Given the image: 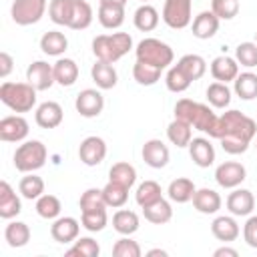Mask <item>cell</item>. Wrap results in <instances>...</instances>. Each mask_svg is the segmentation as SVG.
Returning a JSON list of instances; mask_svg holds the SVG:
<instances>
[{"label":"cell","instance_id":"obj_21","mask_svg":"<svg viewBox=\"0 0 257 257\" xmlns=\"http://www.w3.org/2000/svg\"><path fill=\"white\" fill-rule=\"evenodd\" d=\"M221 205H223V199L215 189L203 187V189H197L193 195V207L203 215H215L221 209Z\"/></svg>","mask_w":257,"mask_h":257},{"label":"cell","instance_id":"obj_14","mask_svg":"<svg viewBox=\"0 0 257 257\" xmlns=\"http://www.w3.org/2000/svg\"><path fill=\"white\" fill-rule=\"evenodd\" d=\"M80 227H82L80 221L74 217H56L54 223L50 225V235L56 243L68 245V243H74L78 239Z\"/></svg>","mask_w":257,"mask_h":257},{"label":"cell","instance_id":"obj_38","mask_svg":"<svg viewBox=\"0 0 257 257\" xmlns=\"http://www.w3.org/2000/svg\"><path fill=\"white\" fill-rule=\"evenodd\" d=\"M18 193L28 199V201H36L40 195H44V181L42 177L34 175V173H24V177L18 183Z\"/></svg>","mask_w":257,"mask_h":257},{"label":"cell","instance_id":"obj_51","mask_svg":"<svg viewBox=\"0 0 257 257\" xmlns=\"http://www.w3.org/2000/svg\"><path fill=\"white\" fill-rule=\"evenodd\" d=\"M243 239L251 249H257V215H249L243 225Z\"/></svg>","mask_w":257,"mask_h":257},{"label":"cell","instance_id":"obj_42","mask_svg":"<svg viewBox=\"0 0 257 257\" xmlns=\"http://www.w3.org/2000/svg\"><path fill=\"white\" fill-rule=\"evenodd\" d=\"M72 4L74 0H50L48 2V16L54 24L58 26H66L70 22V14H72Z\"/></svg>","mask_w":257,"mask_h":257},{"label":"cell","instance_id":"obj_15","mask_svg":"<svg viewBox=\"0 0 257 257\" xmlns=\"http://www.w3.org/2000/svg\"><path fill=\"white\" fill-rule=\"evenodd\" d=\"M143 161L151 167V169H163L169 165V159H171V153H169V147L161 141V139H149L145 145H143Z\"/></svg>","mask_w":257,"mask_h":257},{"label":"cell","instance_id":"obj_8","mask_svg":"<svg viewBox=\"0 0 257 257\" xmlns=\"http://www.w3.org/2000/svg\"><path fill=\"white\" fill-rule=\"evenodd\" d=\"M106 157V143L104 139L96 137V135H90L86 139L80 141L78 145V159L82 165L86 167H96L104 161Z\"/></svg>","mask_w":257,"mask_h":257},{"label":"cell","instance_id":"obj_10","mask_svg":"<svg viewBox=\"0 0 257 257\" xmlns=\"http://www.w3.org/2000/svg\"><path fill=\"white\" fill-rule=\"evenodd\" d=\"M247 179V169L237 161H225L215 169V181L223 189H235Z\"/></svg>","mask_w":257,"mask_h":257},{"label":"cell","instance_id":"obj_47","mask_svg":"<svg viewBox=\"0 0 257 257\" xmlns=\"http://www.w3.org/2000/svg\"><path fill=\"white\" fill-rule=\"evenodd\" d=\"M78 207H80V213L82 211H94V209H106V203H104V197H102V189H94V187L86 189L80 195Z\"/></svg>","mask_w":257,"mask_h":257},{"label":"cell","instance_id":"obj_39","mask_svg":"<svg viewBox=\"0 0 257 257\" xmlns=\"http://www.w3.org/2000/svg\"><path fill=\"white\" fill-rule=\"evenodd\" d=\"M102 197H104L106 207L120 209V207L128 201V187H124V185H120V183H114V181H108V183L102 187Z\"/></svg>","mask_w":257,"mask_h":257},{"label":"cell","instance_id":"obj_45","mask_svg":"<svg viewBox=\"0 0 257 257\" xmlns=\"http://www.w3.org/2000/svg\"><path fill=\"white\" fill-rule=\"evenodd\" d=\"M108 217H106V209H94V211H82L80 213V225L90 231V233H98L106 227Z\"/></svg>","mask_w":257,"mask_h":257},{"label":"cell","instance_id":"obj_20","mask_svg":"<svg viewBox=\"0 0 257 257\" xmlns=\"http://www.w3.org/2000/svg\"><path fill=\"white\" fill-rule=\"evenodd\" d=\"M189 155H191V161L197 167H201V169H207V167H211L215 163V149H213L211 141L205 139V137L191 139V143H189Z\"/></svg>","mask_w":257,"mask_h":257},{"label":"cell","instance_id":"obj_5","mask_svg":"<svg viewBox=\"0 0 257 257\" xmlns=\"http://www.w3.org/2000/svg\"><path fill=\"white\" fill-rule=\"evenodd\" d=\"M46 159H48V151L42 145V141H36V139L24 141L14 151V167L20 173H34L42 169Z\"/></svg>","mask_w":257,"mask_h":257},{"label":"cell","instance_id":"obj_2","mask_svg":"<svg viewBox=\"0 0 257 257\" xmlns=\"http://www.w3.org/2000/svg\"><path fill=\"white\" fill-rule=\"evenodd\" d=\"M133 48V36L128 32H112V34H98L92 40V52L96 60L114 64Z\"/></svg>","mask_w":257,"mask_h":257},{"label":"cell","instance_id":"obj_18","mask_svg":"<svg viewBox=\"0 0 257 257\" xmlns=\"http://www.w3.org/2000/svg\"><path fill=\"white\" fill-rule=\"evenodd\" d=\"M211 233H213V237H215L217 241H221V243H231V241H235V239L239 237L241 227H239L235 215H219V217H215L213 223H211Z\"/></svg>","mask_w":257,"mask_h":257},{"label":"cell","instance_id":"obj_35","mask_svg":"<svg viewBox=\"0 0 257 257\" xmlns=\"http://www.w3.org/2000/svg\"><path fill=\"white\" fill-rule=\"evenodd\" d=\"M30 227L24 223V221H10L4 229V239L10 247L18 249V247H24L28 241H30Z\"/></svg>","mask_w":257,"mask_h":257},{"label":"cell","instance_id":"obj_32","mask_svg":"<svg viewBox=\"0 0 257 257\" xmlns=\"http://www.w3.org/2000/svg\"><path fill=\"white\" fill-rule=\"evenodd\" d=\"M177 66L187 74V78H189L191 82L203 78V74L207 72V62H205V58L199 56V54H185V56H181V58L177 60Z\"/></svg>","mask_w":257,"mask_h":257},{"label":"cell","instance_id":"obj_43","mask_svg":"<svg viewBox=\"0 0 257 257\" xmlns=\"http://www.w3.org/2000/svg\"><path fill=\"white\" fill-rule=\"evenodd\" d=\"M161 72H163L161 68L151 66L147 62H141V60H137L135 66H133V78L141 86H153V84H157L159 78H161Z\"/></svg>","mask_w":257,"mask_h":257},{"label":"cell","instance_id":"obj_19","mask_svg":"<svg viewBox=\"0 0 257 257\" xmlns=\"http://www.w3.org/2000/svg\"><path fill=\"white\" fill-rule=\"evenodd\" d=\"M211 76L219 82H233L239 74V62L233 58V56H227V54H221V56H215L211 60Z\"/></svg>","mask_w":257,"mask_h":257},{"label":"cell","instance_id":"obj_53","mask_svg":"<svg viewBox=\"0 0 257 257\" xmlns=\"http://www.w3.org/2000/svg\"><path fill=\"white\" fill-rule=\"evenodd\" d=\"M213 255H215V257H223V255H227V257H237V255H239V251H237V249H233V247L223 245V247L215 249V251H213Z\"/></svg>","mask_w":257,"mask_h":257},{"label":"cell","instance_id":"obj_17","mask_svg":"<svg viewBox=\"0 0 257 257\" xmlns=\"http://www.w3.org/2000/svg\"><path fill=\"white\" fill-rule=\"evenodd\" d=\"M64 118V110L56 100H46L36 106L34 120L40 128H56Z\"/></svg>","mask_w":257,"mask_h":257},{"label":"cell","instance_id":"obj_22","mask_svg":"<svg viewBox=\"0 0 257 257\" xmlns=\"http://www.w3.org/2000/svg\"><path fill=\"white\" fill-rule=\"evenodd\" d=\"M98 22L106 30H116L124 22V6L122 4H112V2H100L98 4Z\"/></svg>","mask_w":257,"mask_h":257},{"label":"cell","instance_id":"obj_25","mask_svg":"<svg viewBox=\"0 0 257 257\" xmlns=\"http://www.w3.org/2000/svg\"><path fill=\"white\" fill-rule=\"evenodd\" d=\"M195 191H197V187H195V183H193L191 179H187V177H179V179H173V181L169 183L167 195H169V199H171L173 203L183 205V203L193 201Z\"/></svg>","mask_w":257,"mask_h":257},{"label":"cell","instance_id":"obj_40","mask_svg":"<svg viewBox=\"0 0 257 257\" xmlns=\"http://www.w3.org/2000/svg\"><path fill=\"white\" fill-rule=\"evenodd\" d=\"M60 211H62V203H60V199L56 195L44 193V195H40L36 199V213H38V217L54 221L56 217H60Z\"/></svg>","mask_w":257,"mask_h":257},{"label":"cell","instance_id":"obj_1","mask_svg":"<svg viewBox=\"0 0 257 257\" xmlns=\"http://www.w3.org/2000/svg\"><path fill=\"white\" fill-rule=\"evenodd\" d=\"M257 135V122L241 110H225L217 122L215 139L227 155H243Z\"/></svg>","mask_w":257,"mask_h":257},{"label":"cell","instance_id":"obj_56","mask_svg":"<svg viewBox=\"0 0 257 257\" xmlns=\"http://www.w3.org/2000/svg\"><path fill=\"white\" fill-rule=\"evenodd\" d=\"M141 2H143V4H149V2H151V0H141Z\"/></svg>","mask_w":257,"mask_h":257},{"label":"cell","instance_id":"obj_55","mask_svg":"<svg viewBox=\"0 0 257 257\" xmlns=\"http://www.w3.org/2000/svg\"><path fill=\"white\" fill-rule=\"evenodd\" d=\"M100 2H112V4H122V6L126 4V0H98V4Z\"/></svg>","mask_w":257,"mask_h":257},{"label":"cell","instance_id":"obj_4","mask_svg":"<svg viewBox=\"0 0 257 257\" xmlns=\"http://www.w3.org/2000/svg\"><path fill=\"white\" fill-rule=\"evenodd\" d=\"M135 54H137V60L147 62L151 66H157L161 70L169 68L173 64V58H175L173 48L159 38H143L137 44Z\"/></svg>","mask_w":257,"mask_h":257},{"label":"cell","instance_id":"obj_36","mask_svg":"<svg viewBox=\"0 0 257 257\" xmlns=\"http://www.w3.org/2000/svg\"><path fill=\"white\" fill-rule=\"evenodd\" d=\"M159 199H163V189L157 181H143L139 187H137V193H135V201L137 205L143 209V207H149L153 203H157Z\"/></svg>","mask_w":257,"mask_h":257},{"label":"cell","instance_id":"obj_31","mask_svg":"<svg viewBox=\"0 0 257 257\" xmlns=\"http://www.w3.org/2000/svg\"><path fill=\"white\" fill-rule=\"evenodd\" d=\"M92 16H94L92 14V6L86 0H74L68 28L70 30H86L92 24Z\"/></svg>","mask_w":257,"mask_h":257},{"label":"cell","instance_id":"obj_33","mask_svg":"<svg viewBox=\"0 0 257 257\" xmlns=\"http://www.w3.org/2000/svg\"><path fill=\"white\" fill-rule=\"evenodd\" d=\"M139 215L131 209H118L114 215H112V229L120 235H133L139 231Z\"/></svg>","mask_w":257,"mask_h":257},{"label":"cell","instance_id":"obj_16","mask_svg":"<svg viewBox=\"0 0 257 257\" xmlns=\"http://www.w3.org/2000/svg\"><path fill=\"white\" fill-rule=\"evenodd\" d=\"M219 22H221V20L215 16L213 10H203V12H199V14L193 18V22H191V32H193V36L199 38V40H209V38H213V36L217 34Z\"/></svg>","mask_w":257,"mask_h":257},{"label":"cell","instance_id":"obj_54","mask_svg":"<svg viewBox=\"0 0 257 257\" xmlns=\"http://www.w3.org/2000/svg\"><path fill=\"white\" fill-rule=\"evenodd\" d=\"M149 257H155V255H161V257H167V251L165 249H151L149 253H147Z\"/></svg>","mask_w":257,"mask_h":257},{"label":"cell","instance_id":"obj_27","mask_svg":"<svg viewBox=\"0 0 257 257\" xmlns=\"http://www.w3.org/2000/svg\"><path fill=\"white\" fill-rule=\"evenodd\" d=\"M54 80L60 84V86H72L76 80H78V64L72 60V58H58L54 64Z\"/></svg>","mask_w":257,"mask_h":257},{"label":"cell","instance_id":"obj_37","mask_svg":"<svg viewBox=\"0 0 257 257\" xmlns=\"http://www.w3.org/2000/svg\"><path fill=\"white\" fill-rule=\"evenodd\" d=\"M205 94H207V102L213 108H227L231 102V88L227 86V82H219V80L211 82Z\"/></svg>","mask_w":257,"mask_h":257},{"label":"cell","instance_id":"obj_50","mask_svg":"<svg viewBox=\"0 0 257 257\" xmlns=\"http://www.w3.org/2000/svg\"><path fill=\"white\" fill-rule=\"evenodd\" d=\"M141 245L131 239V235H122L114 245H112V255L114 257H141Z\"/></svg>","mask_w":257,"mask_h":257},{"label":"cell","instance_id":"obj_13","mask_svg":"<svg viewBox=\"0 0 257 257\" xmlns=\"http://www.w3.org/2000/svg\"><path fill=\"white\" fill-rule=\"evenodd\" d=\"M225 205H227V211L231 215H235V217H249L253 213V209H255V197H253V193L249 189L235 187L229 193Z\"/></svg>","mask_w":257,"mask_h":257},{"label":"cell","instance_id":"obj_48","mask_svg":"<svg viewBox=\"0 0 257 257\" xmlns=\"http://www.w3.org/2000/svg\"><path fill=\"white\" fill-rule=\"evenodd\" d=\"M235 60L245 68L257 66V42H241L235 48Z\"/></svg>","mask_w":257,"mask_h":257},{"label":"cell","instance_id":"obj_28","mask_svg":"<svg viewBox=\"0 0 257 257\" xmlns=\"http://www.w3.org/2000/svg\"><path fill=\"white\" fill-rule=\"evenodd\" d=\"M167 139L171 141V145L185 149V147H189V143L193 139V126L181 118H173L167 126Z\"/></svg>","mask_w":257,"mask_h":257},{"label":"cell","instance_id":"obj_7","mask_svg":"<svg viewBox=\"0 0 257 257\" xmlns=\"http://www.w3.org/2000/svg\"><path fill=\"white\" fill-rule=\"evenodd\" d=\"M46 8V0H14L10 6V16L18 26H30L40 22Z\"/></svg>","mask_w":257,"mask_h":257},{"label":"cell","instance_id":"obj_57","mask_svg":"<svg viewBox=\"0 0 257 257\" xmlns=\"http://www.w3.org/2000/svg\"><path fill=\"white\" fill-rule=\"evenodd\" d=\"M255 42H257V32H255Z\"/></svg>","mask_w":257,"mask_h":257},{"label":"cell","instance_id":"obj_26","mask_svg":"<svg viewBox=\"0 0 257 257\" xmlns=\"http://www.w3.org/2000/svg\"><path fill=\"white\" fill-rule=\"evenodd\" d=\"M68 48V38L60 30H48L40 38V50L48 56H62Z\"/></svg>","mask_w":257,"mask_h":257},{"label":"cell","instance_id":"obj_12","mask_svg":"<svg viewBox=\"0 0 257 257\" xmlns=\"http://www.w3.org/2000/svg\"><path fill=\"white\" fill-rule=\"evenodd\" d=\"M26 82H30L38 92L48 90L56 80H54V68L46 60H34L26 68Z\"/></svg>","mask_w":257,"mask_h":257},{"label":"cell","instance_id":"obj_44","mask_svg":"<svg viewBox=\"0 0 257 257\" xmlns=\"http://www.w3.org/2000/svg\"><path fill=\"white\" fill-rule=\"evenodd\" d=\"M66 255H78V257H98L100 255V245L92 239V237H78L68 249Z\"/></svg>","mask_w":257,"mask_h":257},{"label":"cell","instance_id":"obj_29","mask_svg":"<svg viewBox=\"0 0 257 257\" xmlns=\"http://www.w3.org/2000/svg\"><path fill=\"white\" fill-rule=\"evenodd\" d=\"M233 92L241 100H253V98H257V74L251 72V70L239 72L237 78L233 80Z\"/></svg>","mask_w":257,"mask_h":257},{"label":"cell","instance_id":"obj_58","mask_svg":"<svg viewBox=\"0 0 257 257\" xmlns=\"http://www.w3.org/2000/svg\"><path fill=\"white\" fill-rule=\"evenodd\" d=\"M255 149H257V141H255Z\"/></svg>","mask_w":257,"mask_h":257},{"label":"cell","instance_id":"obj_24","mask_svg":"<svg viewBox=\"0 0 257 257\" xmlns=\"http://www.w3.org/2000/svg\"><path fill=\"white\" fill-rule=\"evenodd\" d=\"M90 76H92L94 84H96L100 90H110V88H114L116 82H118L116 68H114L110 62H102V60H96V62L90 66Z\"/></svg>","mask_w":257,"mask_h":257},{"label":"cell","instance_id":"obj_23","mask_svg":"<svg viewBox=\"0 0 257 257\" xmlns=\"http://www.w3.org/2000/svg\"><path fill=\"white\" fill-rule=\"evenodd\" d=\"M22 211V201L8 181H0V217L14 219Z\"/></svg>","mask_w":257,"mask_h":257},{"label":"cell","instance_id":"obj_46","mask_svg":"<svg viewBox=\"0 0 257 257\" xmlns=\"http://www.w3.org/2000/svg\"><path fill=\"white\" fill-rule=\"evenodd\" d=\"M165 84H167V88L171 90V92H185L193 82L187 78V74L177 66V64H173L169 70H167V76H165Z\"/></svg>","mask_w":257,"mask_h":257},{"label":"cell","instance_id":"obj_41","mask_svg":"<svg viewBox=\"0 0 257 257\" xmlns=\"http://www.w3.org/2000/svg\"><path fill=\"white\" fill-rule=\"evenodd\" d=\"M108 181H114V183H120L124 187H133L137 183V169L131 165V163H124V161H118L114 163L110 169H108Z\"/></svg>","mask_w":257,"mask_h":257},{"label":"cell","instance_id":"obj_30","mask_svg":"<svg viewBox=\"0 0 257 257\" xmlns=\"http://www.w3.org/2000/svg\"><path fill=\"white\" fill-rule=\"evenodd\" d=\"M133 22H135V28L141 30V32H151L159 26V10L153 6V4H141L137 10H135V16H133Z\"/></svg>","mask_w":257,"mask_h":257},{"label":"cell","instance_id":"obj_49","mask_svg":"<svg viewBox=\"0 0 257 257\" xmlns=\"http://www.w3.org/2000/svg\"><path fill=\"white\" fill-rule=\"evenodd\" d=\"M239 0H211V10L219 20H233L239 14Z\"/></svg>","mask_w":257,"mask_h":257},{"label":"cell","instance_id":"obj_52","mask_svg":"<svg viewBox=\"0 0 257 257\" xmlns=\"http://www.w3.org/2000/svg\"><path fill=\"white\" fill-rule=\"evenodd\" d=\"M12 64H14V58H12L6 50H2V52H0V76H2V78H6V76L12 72V68H14Z\"/></svg>","mask_w":257,"mask_h":257},{"label":"cell","instance_id":"obj_9","mask_svg":"<svg viewBox=\"0 0 257 257\" xmlns=\"http://www.w3.org/2000/svg\"><path fill=\"white\" fill-rule=\"evenodd\" d=\"M74 108L80 116L84 118H94L102 112L104 108V96L100 94V90L96 88H84L76 94V100H74Z\"/></svg>","mask_w":257,"mask_h":257},{"label":"cell","instance_id":"obj_6","mask_svg":"<svg viewBox=\"0 0 257 257\" xmlns=\"http://www.w3.org/2000/svg\"><path fill=\"white\" fill-rule=\"evenodd\" d=\"M163 22L173 30H183L193 22V0H165Z\"/></svg>","mask_w":257,"mask_h":257},{"label":"cell","instance_id":"obj_34","mask_svg":"<svg viewBox=\"0 0 257 257\" xmlns=\"http://www.w3.org/2000/svg\"><path fill=\"white\" fill-rule=\"evenodd\" d=\"M143 215L153 225H165L173 219V207L167 199H159L157 203H153L149 207H143Z\"/></svg>","mask_w":257,"mask_h":257},{"label":"cell","instance_id":"obj_3","mask_svg":"<svg viewBox=\"0 0 257 257\" xmlns=\"http://www.w3.org/2000/svg\"><path fill=\"white\" fill-rule=\"evenodd\" d=\"M36 88L30 82L4 80L0 84V100L14 112H30L36 106Z\"/></svg>","mask_w":257,"mask_h":257},{"label":"cell","instance_id":"obj_11","mask_svg":"<svg viewBox=\"0 0 257 257\" xmlns=\"http://www.w3.org/2000/svg\"><path fill=\"white\" fill-rule=\"evenodd\" d=\"M30 124L22 114H10L0 120V139L4 143H20L28 137Z\"/></svg>","mask_w":257,"mask_h":257}]
</instances>
